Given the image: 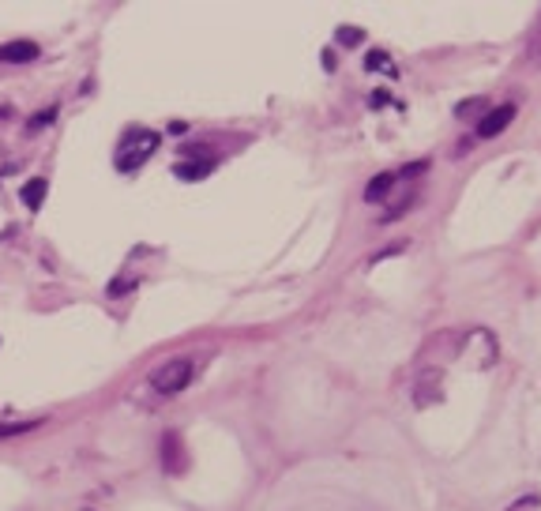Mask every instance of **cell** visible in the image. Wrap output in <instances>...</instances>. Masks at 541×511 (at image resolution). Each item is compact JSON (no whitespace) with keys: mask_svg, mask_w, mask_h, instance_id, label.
<instances>
[{"mask_svg":"<svg viewBox=\"0 0 541 511\" xmlns=\"http://www.w3.org/2000/svg\"><path fill=\"white\" fill-rule=\"evenodd\" d=\"M34 57H38L34 42H5V45H0V61H5V64H27Z\"/></svg>","mask_w":541,"mask_h":511,"instance_id":"3957f363","label":"cell"},{"mask_svg":"<svg viewBox=\"0 0 541 511\" xmlns=\"http://www.w3.org/2000/svg\"><path fill=\"white\" fill-rule=\"evenodd\" d=\"M511 117H515V110H511V106H500V110H493V113H488V117L481 121L478 136H481V140H493V136H500L504 128L511 124Z\"/></svg>","mask_w":541,"mask_h":511,"instance_id":"277c9868","label":"cell"},{"mask_svg":"<svg viewBox=\"0 0 541 511\" xmlns=\"http://www.w3.org/2000/svg\"><path fill=\"white\" fill-rule=\"evenodd\" d=\"M391 185H395V173H380V177H376V181H372V185L365 188V199H380V196H383V192H388Z\"/></svg>","mask_w":541,"mask_h":511,"instance_id":"8992f818","label":"cell"},{"mask_svg":"<svg viewBox=\"0 0 541 511\" xmlns=\"http://www.w3.org/2000/svg\"><path fill=\"white\" fill-rule=\"evenodd\" d=\"M192 376H196V357H173V362H166L150 376V388L159 395H177V391L188 388Z\"/></svg>","mask_w":541,"mask_h":511,"instance_id":"6da1fadb","label":"cell"},{"mask_svg":"<svg viewBox=\"0 0 541 511\" xmlns=\"http://www.w3.org/2000/svg\"><path fill=\"white\" fill-rule=\"evenodd\" d=\"M45 181H42V177H38V181H31V185H23V203H27V207L31 211H38L42 207V199H45Z\"/></svg>","mask_w":541,"mask_h":511,"instance_id":"5b68a950","label":"cell"},{"mask_svg":"<svg viewBox=\"0 0 541 511\" xmlns=\"http://www.w3.org/2000/svg\"><path fill=\"white\" fill-rule=\"evenodd\" d=\"M154 147H159V136H154V132H132V136L121 143V150H117V166H121L124 173L140 169V166L150 159Z\"/></svg>","mask_w":541,"mask_h":511,"instance_id":"7a4b0ae2","label":"cell"},{"mask_svg":"<svg viewBox=\"0 0 541 511\" xmlns=\"http://www.w3.org/2000/svg\"><path fill=\"white\" fill-rule=\"evenodd\" d=\"M211 169V162H199V166H177V177H185V181H199L203 173Z\"/></svg>","mask_w":541,"mask_h":511,"instance_id":"52a82bcc","label":"cell"}]
</instances>
